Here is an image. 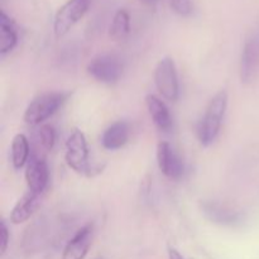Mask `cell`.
Instances as JSON below:
<instances>
[{
	"instance_id": "obj_12",
	"label": "cell",
	"mask_w": 259,
	"mask_h": 259,
	"mask_svg": "<svg viewBox=\"0 0 259 259\" xmlns=\"http://www.w3.org/2000/svg\"><path fill=\"white\" fill-rule=\"evenodd\" d=\"M40 197H42L40 194H35V192L28 190L13 207L12 212H10V222L13 224H22V223L27 222L39 206Z\"/></svg>"
},
{
	"instance_id": "obj_9",
	"label": "cell",
	"mask_w": 259,
	"mask_h": 259,
	"mask_svg": "<svg viewBox=\"0 0 259 259\" xmlns=\"http://www.w3.org/2000/svg\"><path fill=\"white\" fill-rule=\"evenodd\" d=\"M157 163L159 171L168 179L179 180L184 175V162L167 142H161L157 146Z\"/></svg>"
},
{
	"instance_id": "obj_5",
	"label": "cell",
	"mask_w": 259,
	"mask_h": 259,
	"mask_svg": "<svg viewBox=\"0 0 259 259\" xmlns=\"http://www.w3.org/2000/svg\"><path fill=\"white\" fill-rule=\"evenodd\" d=\"M89 75L103 83H114L123 75V62L111 53L96 56L88 65Z\"/></svg>"
},
{
	"instance_id": "obj_14",
	"label": "cell",
	"mask_w": 259,
	"mask_h": 259,
	"mask_svg": "<svg viewBox=\"0 0 259 259\" xmlns=\"http://www.w3.org/2000/svg\"><path fill=\"white\" fill-rule=\"evenodd\" d=\"M146 105L154 125L162 132L169 131L172 126V118L166 104L156 95L149 94L146 96Z\"/></svg>"
},
{
	"instance_id": "obj_3",
	"label": "cell",
	"mask_w": 259,
	"mask_h": 259,
	"mask_svg": "<svg viewBox=\"0 0 259 259\" xmlns=\"http://www.w3.org/2000/svg\"><path fill=\"white\" fill-rule=\"evenodd\" d=\"M68 98V93H47L38 96L27 106L24 111L25 124L30 126L40 125L53 115Z\"/></svg>"
},
{
	"instance_id": "obj_19",
	"label": "cell",
	"mask_w": 259,
	"mask_h": 259,
	"mask_svg": "<svg viewBox=\"0 0 259 259\" xmlns=\"http://www.w3.org/2000/svg\"><path fill=\"white\" fill-rule=\"evenodd\" d=\"M172 10L180 17H189L194 12V3L192 0H169Z\"/></svg>"
},
{
	"instance_id": "obj_18",
	"label": "cell",
	"mask_w": 259,
	"mask_h": 259,
	"mask_svg": "<svg viewBox=\"0 0 259 259\" xmlns=\"http://www.w3.org/2000/svg\"><path fill=\"white\" fill-rule=\"evenodd\" d=\"M37 141L42 149H45L46 152L51 151L55 146L56 141L55 129L51 125H40L37 132Z\"/></svg>"
},
{
	"instance_id": "obj_17",
	"label": "cell",
	"mask_w": 259,
	"mask_h": 259,
	"mask_svg": "<svg viewBox=\"0 0 259 259\" xmlns=\"http://www.w3.org/2000/svg\"><path fill=\"white\" fill-rule=\"evenodd\" d=\"M131 32V18L126 10L120 9L115 13L109 28V35L113 40H124Z\"/></svg>"
},
{
	"instance_id": "obj_4",
	"label": "cell",
	"mask_w": 259,
	"mask_h": 259,
	"mask_svg": "<svg viewBox=\"0 0 259 259\" xmlns=\"http://www.w3.org/2000/svg\"><path fill=\"white\" fill-rule=\"evenodd\" d=\"M93 0H67L58 9L53 22V32L57 39L70 32L71 28L86 14Z\"/></svg>"
},
{
	"instance_id": "obj_8",
	"label": "cell",
	"mask_w": 259,
	"mask_h": 259,
	"mask_svg": "<svg viewBox=\"0 0 259 259\" xmlns=\"http://www.w3.org/2000/svg\"><path fill=\"white\" fill-rule=\"evenodd\" d=\"M25 181L29 191L35 194L43 195L48 186L50 181V171H48V164L43 157L33 154L27 163L25 168Z\"/></svg>"
},
{
	"instance_id": "obj_21",
	"label": "cell",
	"mask_w": 259,
	"mask_h": 259,
	"mask_svg": "<svg viewBox=\"0 0 259 259\" xmlns=\"http://www.w3.org/2000/svg\"><path fill=\"white\" fill-rule=\"evenodd\" d=\"M168 259H184V257L181 255V253L179 252L175 248L169 247L168 248Z\"/></svg>"
},
{
	"instance_id": "obj_7",
	"label": "cell",
	"mask_w": 259,
	"mask_h": 259,
	"mask_svg": "<svg viewBox=\"0 0 259 259\" xmlns=\"http://www.w3.org/2000/svg\"><path fill=\"white\" fill-rule=\"evenodd\" d=\"M259 75V30L253 33L244 43L240 57V80L250 83Z\"/></svg>"
},
{
	"instance_id": "obj_16",
	"label": "cell",
	"mask_w": 259,
	"mask_h": 259,
	"mask_svg": "<svg viewBox=\"0 0 259 259\" xmlns=\"http://www.w3.org/2000/svg\"><path fill=\"white\" fill-rule=\"evenodd\" d=\"M29 142L24 134L19 133L12 142V162L15 169H20L29 161Z\"/></svg>"
},
{
	"instance_id": "obj_10",
	"label": "cell",
	"mask_w": 259,
	"mask_h": 259,
	"mask_svg": "<svg viewBox=\"0 0 259 259\" xmlns=\"http://www.w3.org/2000/svg\"><path fill=\"white\" fill-rule=\"evenodd\" d=\"M202 214L215 224L224 227H237L243 220L242 214L238 210L220 204L217 201H205L201 204Z\"/></svg>"
},
{
	"instance_id": "obj_2",
	"label": "cell",
	"mask_w": 259,
	"mask_h": 259,
	"mask_svg": "<svg viewBox=\"0 0 259 259\" xmlns=\"http://www.w3.org/2000/svg\"><path fill=\"white\" fill-rule=\"evenodd\" d=\"M65 159L72 171L83 176L91 177L103 169L95 168L90 164L88 141H86L85 134L80 129H73L66 141Z\"/></svg>"
},
{
	"instance_id": "obj_22",
	"label": "cell",
	"mask_w": 259,
	"mask_h": 259,
	"mask_svg": "<svg viewBox=\"0 0 259 259\" xmlns=\"http://www.w3.org/2000/svg\"><path fill=\"white\" fill-rule=\"evenodd\" d=\"M142 3H144V4H148V5H153L156 4V3H158L159 0H141Z\"/></svg>"
},
{
	"instance_id": "obj_20",
	"label": "cell",
	"mask_w": 259,
	"mask_h": 259,
	"mask_svg": "<svg viewBox=\"0 0 259 259\" xmlns=\"http://www.w3.org/2000/svg\"><path fill=\"white\" fill-rule=\"evenodd\" d=\"M9 245V230L4 220L0 222V255H4Z\"/></svg>"
},
{
	"instance_id": "obj_13",
	"label": "cell",
	"mask_w": 259,
	"mask_h": 259,
	"mask_svg": "<svg viewBox=\"0 0 259 259\" xmlns=\"http://www.w3.org/2000/svg\"><path fill=\"white\" fill-rule=\"evenodd\" d=\"M129 124L124 120L115 121L110 126L106 128L101 137V143L104 148L110 149V151H116L126 144L129 139Z\"/></svg>"
},
{
	"instance_id": "obj_11",
	"label": "cell",
	"mask_w": 259,
	"mask_h": 259,
	"mask_svg": "<svg viewBox=\"0 0 259 259\" xmlns=\"http://www.w3.org/2000/svg\"><path fill=\"white\" fill-rule=\"evenodd\" d=\"M94 228L93 225L89 224L81 228L72 239L66 244L63 249L62 258L61 259H83L88 254L90 245L93 243Z\"/></svg>"
},
{
	"instance_id": "obj_15",
	"label": "cell",
	"mask_w": 259,
	"mask_h": 259,
	"mask_svg": "<svg viewBox=\"0 0 259 259\" xmlns=\"http://www.w3.org/2000/svg\"><path fill=\"white\" fill-rule=\"evenodd\" d=\"M18 43V30L14 20L4 12L0 13V55L14 50Z\"/></svg>"
},
{
	"instance_id": "obj_6",
	"label": "cell",
	"mask_w": 259,
	"mask_h": 259,
	"mask_svg": "<svg viewBox=\"0 0 259 259\" xmlns=\"http://www.w3.org/2000/svg\"><path fill=\"white\" fill-rule=\"evenodd\" d=\"M154 82L159 93L167 100L175 101L179 99V77H177L176 65L172 58L164 57L157 63L154 70Z\"/></svg>"
},
{
	"instance_id": "obj_1",
	"label": "cell",
	"mask_w": 259,
	"mask_h": 259,
	"mask_svg": "<svg viewBox=\"0 0 259 259\" xmlns=\"http://www.w3.org/2000/svg\"><path fill=\"white\" fill-rule=\"evenodd\" d=\"M228 106V93L225 90L219 91L212 96L207 108L205 110L204 116L199 124L197 136L200 143L204 147L210 146L217 139L222 128L223 119Z\"/></svg>"
}]
</instances>
